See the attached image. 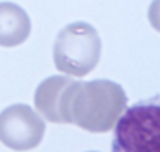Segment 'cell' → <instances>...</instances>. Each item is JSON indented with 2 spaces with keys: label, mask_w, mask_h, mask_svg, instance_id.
Here are the masks:
<instances>
[{
  "label": "cell",
  "mask_w": 160,
  "mask_h": 152,
  "mask_svg": "<svg viewBox=\"0 0 160 152\" xmlns=\"http://www.w3.org/2000/svg\"><path fill=\"white\" fill-rule=\"evenodd\" d=\"M72 83L71 77L52 75L39 83L35 91V107L36 110L50 122L64 124L63 121V101L66 90Z\"/></svg>",
  "instance_id": "cell-5"
},
{
  "label": "cell",
  "mask_w": 160,
  "mask_h": 152,
  "mask_svg": "<svg viewBox=\"0 0 160 152\" xmlns=\"http://www.w3.org/2000/svg\"><path fill=\"white\" fill-rule=\"evenodd\" d=\"M112 152H160V97L124 110L115 124Z\"/></svg>",
  "instance_id": "cell-2"
},
{
  "label": "cell",
  "mask_w": 160,
  "mask_h": 152,
  "mask_svg": "<svg viewBox=\"0 0 160 152\" xmlns=\"http://www.w3.org/2000/svg\"><path fill=\"white\" fill-rule=\"evenodd\" d=\"M30 32L32 21L22 7L13 2H0V46L16 47L28 38Z\"/></svg>",
  "instance_id": "cell-6"
},
{
  "label": "cell",
  "mask_w": 160,
  "mask_h": 152,
  "mask_svg": "<svg viewBox=\"0 0 160 152\" xmlns=\"http://www.w3.org/2000/svg\"><path fill=\"white\" fill-rule=\"evenodd\" d=\"M127 108V96L121 85L112 80H72L63 101L64 124L104 133L115 127Z\"/></svg>",
  "instance_id": "cell-1"
},
{
  "label": "cell",
  "mask_w": 160,
  "mask_h": 152,
  "mask_svg": "<svg viewBox=\"0 0 160 152\" xmlns=\"http://www.w3.org/2000/svg\"><path fill=\"white\" fill-rule=\"evenodd\" d=\"M101 49V38L93 25L87 22H72L66 25L55 39V67L71 77H83L98 66Z\"/></svg>",
  "instance_id": "cell-3"
},
{
  "label": "cell",
  "mask_w": 160,
  "mask_h": 152,
  "mask_svg": "<svg viewBox=\"0 0 160 152\" xmlns=\"http://www.w3.org/2000/svg\"><path fill=\"white\" fill-rule=\"evenodd\" d=\"M90 152H96V150H90Z\"/></svg>",
  "instance_id": "cell-7"
},
{
  "label": "cell",
  "mask_w": 160,
  "mask_h": 152,
  "mask_svg": "<svg viewBox=\"0 0 160 152\" xmlns=\"http://www.w3.org/2000/svg\"><path fill=\"white\" fill-rule=\"evenodd\" d=\"M46 133L42 118L25 104H14L0 113V141L13 150L35 149Z\"/></svg>",
  "instance_id": "cell-4"
}]
</instances>
